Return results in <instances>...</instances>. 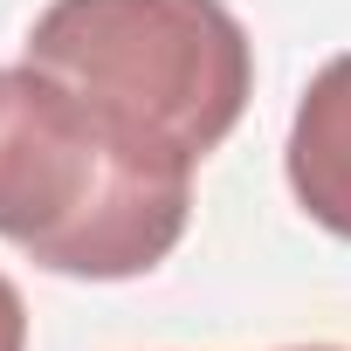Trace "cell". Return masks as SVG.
<instances>
[{
  "mask_svg": "<svg viewBox=\"0 0 351 351\" xmlns=\"http://www.w3.org/2000/svg\"><path fill=\"white\" fill-rule=\"evenodd\" d=\"M21 62L180 172H200L255 97V42L228 0H49Z\"/></svg>",
  "mask_w": 351,
  "mask_h": 351,
  "instance_id": "2",
  "label": "cell"
},
{
  "mask_svg": "<svg viewBox=\"0 0 351 351\" xmlns=\"http://www.w3.org/2000/svg\"><path fill=\"white\" fill-rule=\"evenodd\" d=\"M193 172L117 138L35 62L0 69V241L76 282H131L180 248Z\"/></svg>",
  "mask_w": 351,
  "mask_h": 351,
  "instance_id": "1",
  "label": "cell"
},
{
  "mask_svg": "<svg viewBox=\"0 0 351 351\" xmlns=\"http://www.w3.org/2000/svg\"><path fill=\"white\" fill-rule=\"evenodd\" d=\"M282 172H289V193L296 207L351 241V49L330 56L310 90L296 97V117H289V145H282Z\"/></svg>",
  "mask_w": 351,
  "mask_h": 351,
  "instance_id": "3",
  "label": "cell"
},
{
  "mask_svg": "<svg viewBox=\"0 0 351 351\" xmlns=\"http://www.w3.org/2000/svg\"><path fill=\"white\" fill-rule=\"evenodd\" d=\"M289 351H344V344H289Z\"/></svg>",
  "mask_w": 351,
  "mask_h": 351,
  "instance_id": "5",
  "label": "cell"
},
{
  "mask_svg": "<svg viewBox=\"0 0 351 351\" xmlns=\"http://www.w3.org/2000/svg\"><path fill=\"white\" fill-rule=\"evenodd\" d=\"M0 351H28V303L8 276H0Z\"/></svg>",
  "mask_w": 351,
  "mask_h": 351,
  "instance_id": "4",
  "label": "cell"
}]
</instances>
